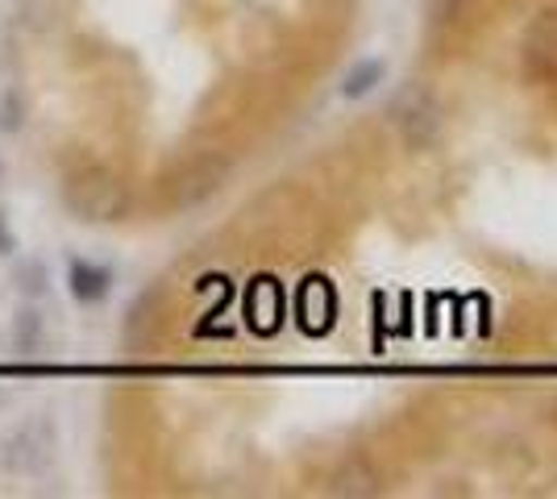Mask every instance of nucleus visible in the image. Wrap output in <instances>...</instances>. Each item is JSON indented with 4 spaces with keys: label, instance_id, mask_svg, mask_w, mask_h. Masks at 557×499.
Wrapping results in <instances>:
<instances>
[{
    "label": "nucleus",
    "instance_id": "nucleus-1",
    "mask_svg": "<svg viewBox=\"0 0 557 499\" xmlns=\"http://www.w3.org/2000/svg\"><path fill=\"white\" fill-rule=\"evenodd\" d=\"M63 209L84 225H113L134 209V196L109 166L84 163L63 179Z\"/></svg>",
    "mask_w": 557,
    "mask_h": 499
},
{
    "label": "nucleus",
    "instance_id": "nucleus-2",
    "mask_svg": "<svg viewBox=\"0 0 557 499\" xmlns=\"http://www.w3.org/2000/svg\"><path fill=\"white\" fill-rule=\"evenodd\" d=\"M387 125L395 129V138L404 142V150H429V146L442 138L445 129V109L437 92L424 84V79H408L399 84L387 100Z\"/></svg>",
    "mask_w": 557,
    "mask_h": 499
},
{
    "label": "nucleus",
    "instance_id": "nucleus-3",
    "mask_svg": "<svg viewBox=\"0 0 557 499\" xmlns=\"http://www.w3.org/2000/svg\"><path fill=\"white\" fill-rule=\"evenodd\" d=\"M59 458V428L50 421L47 412L38 416H25L22 425H13L4 437H0V466L9 475H47Z\"/></svg>",
    "mask_w": 557,
    "mask_h": 499
},
{
    "label": "nucleus",
    "instance_id": "nucleus-4",
    "mask_svg": "<svg viewBox=\"0 0 557 499\" xmlns=\"http://www.w3.org/2000/svg\"><path fill=\"white\" fill-rule=\"evenodd\" d=\"M524 72L529 79H557V9H541L533 25L524 29Z\"/></svg>",
    "mask_w": 557,
    "mask_h": 499
},
{
    "label": "nucleus",
    "instance_id": "nucleus-5",
    "mask_svg": "<svg viewBox=\"0 0 557 499\" xmlns=\"http://www.w3.org/2000/svg\"><path fill=\"white\" fill-rule=\"evenodd\" d=\"M296 312H300V325L308 333H329L337 321V291L325 275H308L296 296Z\"/></svg>",
    "mask_w": 557,
    "mask_h": 499
},
{
    "label": "nucleus",
    "instance_id": "nucleus-6",
    "mask_svg": "<svg viewBox=\"0 0 557 499\" xmlns=\"http://www.w3.org/2000/svg\"><path fill=\"white\" fill-rule=\"evenodd\" d=\"M329 496H346V499L383 496V471L374 466L371 458L354 453V458H346V462L329 475Z\"/></svg>",
    "mask_w": 557,
    "mask_h": 499
},
{
    "label": "nucleus",
    "instance_id": "nucleus-7",
    "mask_svg": "<svg viewBox=\"0 0 557 499\" xmlns=\"http://www.w3.org/2000/svg\"><path fill=\"white\" fill-rule=\"evenodd\" d=\"M67 291L79 304H104L113 291V271L92 259H67Z\"/></svg>",
    "mask_w": 557,
    "mask_h": 499
},
{
    "label": "nucleus",
    "instance_id": "nucleus-8",
    "mask_svg": "<svg viewBox=\"0 0 557 499\" xmlns=\"http://www.w3.org/2000/svg\"><path fill=\"white\" fill-rule=\"evenodd\" d=\"M246 316L255 333H275L283 325V291L275 279H255L250 300H246Z\"/></svg>",
    "mask_w": 557,
    "mask_h": 499
},
{
    "label": "nucleus",
    "instance_id": "nucleus-9",
    "mask_svg": "<svg viewBox=\"0 0 557 499\" xmlns=\"http://www.w3.org/2000/svg\"><path fill=\"white\" fill-rule=\"evenodd\" d=\"M13 350L22 358H38L47 350V316L38 312L34 300H25L22 309L13 312Z\"/></svg>",
    "mask_w": 557,
    "mask_h": 499
},
{
    "label": "nucleus",
    "instance_id": "nucleus-10",
    "mask_svg": "<svg viewBox=\"0 0 557 499\" xmlns=\"http://www.w3.org/2000/svg\"><path fill=\"white\" fill-rule=\"evenodd\" d=\"M383 79H387V59L367 54V59H358V63L342 75L337 96H342V100H367V96L379 92V84H383Z\"/></svg>",
    "mask_w": 557,
    "mask_h": 499
},
{
    "label": "nucleus",
    "instance_id": "nucleus-11",
    "mask_svg": "<svg viewBox=\"0 0 557 499\" xmlns=\"http://www.w3.org/2000/svg\"><path fill=\"white\" fill-rule=\"evenodd\" d=\"M13 284L22 291L25 300H42L50 291V271L42 259H22L17 262V271H13Z\"/></svg>",
    "mask_w": 557,
    "mask_h": 499
},
{
    "label": "nucleus",
    "instance_id": "nucleus-12",
    "mask_svg": "<svg viewBox=\"0 0 557 499\" xmlns=\"http://www.w3.org/2000/svg\"><path fill=\"white\" fill-rule=\"evenodd\" d=\"M466 4L470 0H424V25H429V34H449L454 25L462 22Z\"/></svg>",
    "mask_w": 557,
    "mask_h": 499
},
{
    "label": "nucleus",
    "instance_id": "nucleus-13",
    "mask_svg": "<svg viewBox=\"0 0 557 499\" xmlns=\"http://www.w3.org/2000/svg\"><path fill=\"white\" fill-rule=\"evenodd\" d=\"M22 121H25V104H22V92H9L0 96V129L4 134H17L22 129Z\"/></svg>",
    "mask_w": 557,
    "mask_h": 499
},
{
    "label": "nucleus",
    "instance_id": "nucleus-14",
    "mask_svg": "<svg viewBox=\"0 0 557 499\" xmlns=\"http://www.w3.org/2000/svg\"><path fill=\"white\" fill-rule=\"evenodd\" d=\"M0 254H4V259L17 254V234H13V221L4 213H0Z\"/></svg>",
    "mask_w": 557,
    "mask_h": 499
},
{
    "label": "nucleus",
    "instance_id": "nucleus-15",
    "mask_svg": "<svg viewBox=\"0 0 557 499\" xmlns=\"http://www.w3.org/2000/svg\"><path fill=\"white\" fill-rule=\"evenodd\" d=\"M0 179H4V163H0Z\"/></svg>",
    "mask_w": 557,
    "mask_h": 499
}]
</instances>
